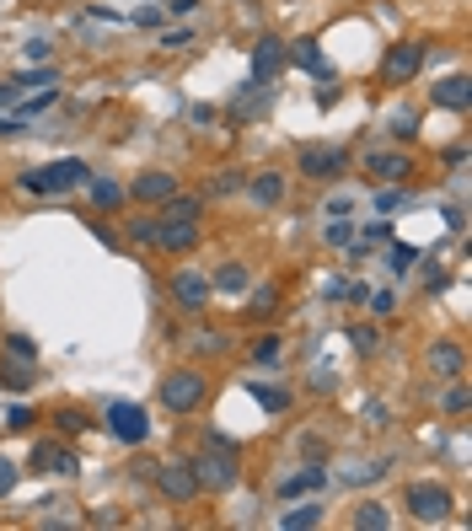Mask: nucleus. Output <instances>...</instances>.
Returning a JSON list of instances; mask_svg holds the SVG:
<instances>
[{"mask_svg":"<svg viewBox=\"0 0 472 531\" xmlns=\"http://www.w3.org/2000/svg\"><path fill=\"white\" fill-rule=\"evenodd\" d=\"M16 483H22V467L0 451V499H11V494H16Z\"/></svg>","mask_w":472,"mask_h":531,"instance_id":"obj_44","label":"nucleus"},{"mask_svg":"<svg viewBox=\"0 0 472 531\" xmlns=\"http://www.w3.org/2000/svg\"><path fill=\"white\" fill-rule=\"evenodd\" d=\"M156 210L172 215V221H204V199H193V193H182V188H177L172 199H162Z\"/></svg>","mask_w":472,"mask_h":531,"instance_id":"obj_29","label":"nucleus"},{"mask_svg":"<svg viewBox=\"0 0 472 531\" xmlns=\"http://www.w3.org/2000/svg\"><path fill=\"white\" fill-rule=\"evenodd\" d=\"M247 354H252V365H274V359H280V333L252 339V344H247Z\"/></svg>","mask_w":472,"mask_h":531,"instance_id":"obj_35","label":"nucleus"},{"mask_svg":"<svg viewBox=\"0 0 472 531\" xmlns=\"http://www.w3.org/2000/svg\"><path fill=\"white\" fill-rule=\"evenodd\" d=\"M328 488V467H317V462H306L300 472H290V477H280V499H306V494H322Z\"/></svg>","mask_w":472,"mask_h":531,"instance_id":"obj_18","label":"nucleus"},{"mask_svg":"<svg viewBox=\"0 0 472 531\" xmlns=\"http://www.w3.org/2000/svg\"><path fill=\"white\" fill-rule=\"evenodd\" d=\"M134 204H162V199H172L177 193V172L172 167H151V172H140L129 188H123Z\"/></svg>","mask_w":472,"mask_h":531,"instance_id":"obj_13","label":"nucleus"},{"mask_svg":"<svg viewBox=\"0 0 472 531\" xmlns=\"http://www.w3.org/2000/svg\"><path fill=\"white\" fill-rule=\"evenodd\" d=\"M193 38H199L193 27H167V33H162V49H167V54H177V49H188Z\"/></svg>","mask_w":472,"mask_h":531,"instance_id":"obj_45","label":"nucleus"},{"mask_svg":"<svg viewBox=\"0 0 472 531\" xmlns=\"http://www.w3.org/2000/svg\"><path fill=\"white\" fill-rule=\"evenodd\" d=\"M354 236H359V231H354V221H349V215L328 221V247H333V252H344V247H349Z\"/></svg>","mask_w":472,"mask_h":531,"instance_id":"obj_37","label":"nucleus"},{"mask_svg":"<svg viewBox=\"0 0 472 531\" xmlns=\"http://www.w3.org/2000/svg\"><path fill=\"white\" fill-rule=\"evenodd\" d=\"M54 103H59V86H38V92H22L11 113H16V118H44Z\"/></svg>","mask_w":472,"mask_h":531,"instance_id":"obj_24","label":"nucleus"},{"mask_svg":"<svg viewBox=\"0 0 472 531\" xmlns=\"http://www.w3.org/2000/svg\"><path fill=\"white\" fill-rule=\"evenodd\" d=\"M33 424H38V413L27 408V403H16V408L5 413V429L11 435H33Z\"/></svg>","mask_w":472,"mask_h":531,"instance_id":"obj_40","label":"nucleus"},{"mask_svg":"<svg viewBox=\"0 0 472 531\" xmlns=\"http://www.w3.org/2000/svg\"><path fill=\"white\" fill-rule=\"evenodd\" d=\"M129 241H145V247H156V221H151V215H134V221H129Z\"/></svg>","mask_w":472,"mask_h":531,"instance_id":"obj_46","label":"nucleus"},{"mask_svg":"<svg viewBox=\"0 0 472 531\" xmlns=\"http://www.w3.org/2000/svg\"><path fill=\"white\" fill-rule=\"evenodd\" d=\"M349 344L359 354H376V349H381V333H376L370 322H359V328H349Z\"/></svg>","mask_w":472,"mask_h":531,"instance_id":"obj_41","label":"nucleus"},{"mask_svg":"<svg viewBox=\"0 0 472 531\" xmlns=\"http://www.w3.org/2000/svg\"><path fill=\"white\" fill-rule=\"evenodd\" d=\"M365 295H370L365 280H344V274L322 280V300H328V306H365Z\"/></svg>","mask_w":472,"mask_h":531,"instance_id":"obj_20","label":"nucleus"},{"mask_svg":"<svg viewBox=\"0 0 472 531\" xmlns=\"http://www.w3.org/2000/svg\"><path fill=\"white\" fill-rule=\"evenodd\" d=\"M241 188H247V199H252L258 210H274V204H285V177H280V172H252L247 182H241Z\"/></svg>","mask_w":472,"mask_h":531,"instance_id":"obj_19","label":"nucleus"},{"mask_svg":"<svg viewBox=\"0 0 472 531\" xmlns=\"http://www.w3.org/2000/svg\"><path fill=\"white\" fill-rule=\"evenodd\" d=\"M38 387V376H33V365H0V392H33Z\"/></svg>","mask_w":472,"mask_h":531,"instance_id":"obj_31","label":"nucleus"},{"mask_svg":"<svg viewBox=\"0 0 472 531\" xmlns=\"http://www.w3.org/2000/svg\"><path fill=\"white\" fill-rule=\"evenodd\" d=\"M446 167L462 172V167H467V145H451V151H446Z\"/></svg>","mask_w":472,"mask_h":531,"instance_id":"obj_56","label":"nucleus"},{"mask_svg":"<svg viewBox=\"0 0 472 531\" xmlns=\"http://www.w3.org/2000/svg\"><path fill=\"white\" fill-rule=\"evenodd\" d=\"M92 236H97V241H103V247H108V252H113V247H118V236L108 231V226H92Z\"/></svg>","mask_w":472,"mask_h":531,"instance_id":"obj_59","label":"nucleus"},{"mask_svg":"<svg viewBox=\"0 0 472 531\" xmlns=\"http://www.w3.org/2000/svg\"><path fill=\"white\" fill-rule=\"evenodd\" d=\"M467 403H472V392H467V381L457 376V387H451V392L440 398V408H446V413H457V418H462V413H467Z\"/></svg>","mask_w":472,"mask_h":531,"instance_id":"obj_42","label":"nucleus"},{"mask_svg":"<svg viewBox=\"0 0 472 531\" xmlns=\"http://www.w3.org/2000/svg\"><path fill=\"white\" fill-rule=\"evenodd\" d=\"M22 54L33 59V64H44V59L54 54V44H49V38H27V49H22Z\"/></svg>","mask_w":472,"mask_h":531,"instance_id":"obj_51","label":"nucleus"},{"mask_svg":"<svg viewBox=\"0 0 472 531\" xmlns=\"http://www.w3.org/2000/svg\"><path fill=\"white\" fill-rule=\"evenodd\" d=\"M92 177V167L81 162V156H64V162H49L44 167V193H70V188H81Z\"/></svg>","mask_w":472,"mask_h":531,"instance_id":"obj_17","label":"nucleus"},{"mask_svg":"<svg viewBox=\"0 0 472 531\" xmlns=\"http://www.w3.org/2000/svg\"><path fill=\"white\" fill-rule=\"evenodd\" d=\"M269 103H274V92L258 86V81H247L231 103H226V118H231V123H258V118L269 113Z\"/></svg>","mask_w":472,"mask_h":531,"instance_id":"obj_14","label":"nucleus"},{"mask_svg":"<svg viewBox=\"0 0 472 531\" xmlns=\"http://www.w3.org/2000/svg\"><path fill=\"white\" fill-rule=\"evenodd\" d=\"M11 86L16 92H38V86H59V70L49 64V70H16L11 75Z\"/></svg>","mask_w":472,"mask_h":531,"instance_id":"obj_33","label":"nucleus"},{"mask_svg":"<svg viewBox=\"0 0 472 531\" xmlns=\"http://www.w3.org/2000/svg\"><path fill=\"white\" fill-rule=\"evenodd\" d=\"M387 472H392V462H365L359 472H344V483H349V488H365V483H381Z\"/></svg>","mask_w":472,"mask_h":531,"instance_id":"obj_36","label":"nucleus"},{"mask_svg":"<svg viewBox=\"0 0 472 531\" xmlns=\"http://www.w3.org/2000/svg\"><path fill=\"white\" fill-rule=\"evenodd\" d=\"M408 182H381V188H376V215H387V221H392V215H403V210H408Z\"/></svg>","mask_w":472,"mask_h":531,"instance_id":"obj_27","label":"nucleus"},{"mask_svg":"<svg viewBox=\"0 0 472 531\" xmlns=\"http://www.w3.org/2000/svg\"><path fill=\"white\" fill-rule=\"evenodd\" d=\"M156 247H162V252H193V247H199V221H172V215H162V221H156Z\"/></svg>","mask_w":472,"mask_h":531,"instance_id":"obj_16","label":"nucleus"},{"mask_svg":"<svg viewBox=\"0 0 472 531\" xmlns=\"http://www.w3.org/2000/svg\"><path fill=\"white\" fill-rule=\"evenodd\" d=\"M365 306H370V317H392V311H398V285L370 290V295H365Z\"/></svg>","mask_w":472,"mask_h":531,"instance_id":"obj_39","label":"nucleus"},{"mask_svg":"<svg viewBox=\"0 0 472 531\" xmlns=\"http://www.w3.org/2000/svg\"><path fill=\"white\" fill-rule=\"evenodd\" d=\"M151 483H156V494L167 505H193L199 499V477H193V462L188 457L182 462H156L151 467Z\"/></svg>","mask_w":472,"mask_h":531,"instance_id":"obj_6","label":"nucleus"},{"mask_svg":"<svg viewBox=\"0 0 472 531\" xmlns=\"http://www.w3.org/2000/svg\"><path fill=\"white\" fill-rule=\"evenodd\" d=\"M0 349H5V359H16V365H38V344L27 333H0Z\"/></svg>","mask_w":472,"mask_h":531,"instance_id":"obj_30","label":"nucleus"},{"mask_svg":"<svg viewBox=\"0 0 472 531\" xmlns=\"http://www.w3.org/2000/svg\"><path fill=\"white\" fill-rule=\"evenodd\" d=\"M446 226H451L457 236L467 231V204H446Z\"/></svg>","mask_w":472,"mask_h":531,"instance_id":"obj_54","label":"nucleus"},{"mask_svg":"<svg viewBox=\"0 0 472 531\" xmlns=\"http://www.w3.org/2000/svg\"><path fill=\"white\" fill-rule=\"evenodd\" d=\"M381 258H387V274L398 280V274H408V269H413V263H418V258H424V252H418L413 241H398V236H392V241L381 247Z\"/></svg>","mask_w":472,"mask_h":531,"instance_id":"obj_26","label":"nucleus"},{"mask_svg":"<svg viewBox=\"0 0 472 531\" xmlns=\"http://www.w3.org/2000/svg\"><path fill=\"white\" fill-rule=\"evenodd\" d=\"M54 424H59V435H64V440H75V435H86V429H92V413H86V408H59Z\"/></svg>","mask_w":472,"mask_h":531,"instance_id":"obj_32","label":"nucleus"},{"mask_svg":"<svg viewBox=\"0 0 472 531\" xmlns=\"http://www.w3.org/2000/svg\"><path fill=\"white\" fill-rule=\"evenodd\" d=\"M339 97H344V86H339L333 75H322V92H317V103H322V108H333Z\"/></svg>","mask_w":472,"mask_h":531,"instance_id":"obj_53","label":"nucleus"},{"mask_svg":"<svg viewBox=\"0 0 472 531\" xmlns=\"http://www.w3.org/2000/svg\"><path fill=\"white\" fill-rule=\"evenodd\" d=\"M285 64H300V70H317V75H328V64H322V49H317V38H295L290 49H285Z\"/></svg>","mask_w":472,"mask_h":531,"instance_id":"obj_28","label":"nucleus"},{"mask_svg":"<svg viewBox=\"0 0 472 531\" xmlns=\"http://www.w3.org/2000/svg\"><path fill=\"white\" fill-rule=\"evenodd\" d=\"M349 521L359 531H387V526H392V510H387L381 499H359V505L349 510Z\"/></svg>","mask_w":472,"mask_h":531,"instance_id":"obj_23","label":"nucleus"},{"mask_svg":"<svg viewBox=\"0 0 472 531\" xmlns=\"http://www.w3.org/2000/svg\"><path fill=\"white\" fill-rule=\"evenodd\" d=\"M162 16H167L162 5H134V16H129V22H134V27H156Z\"/></svg>","mask_w":472,"mask_h":531,"instance_id":"obj_50","label":"nucleus"},{"mask_svg":"<svg viewBox=\"0 0 472 531\" xmlns=\"http://www.w3.org/2000/svg\"><path fill=\"white\" fill-rule=\"evenodd\" d=\"M210 285H215V290H226V295L247 290V269H241V263H221V274H215Z\"/></svg>","mask_w":472,"mask_h":531,"instance_id":"obj_34","label":"nucleus"},{"mask_svg":"<svg viewBox=\"0 0 472 531\" xmlns=\"http://www.w3.org/2000/svg\"><path fill=\"white\" fill-rule=\"evenodd\" d=\"M193 462V477H199V494H231L236 483H241V451H236L231 435H210V446L199 451V457H188Z\"/></svg>","mask_w":472,"mask_h":531,"instance_id":"obj_1","label":"nucleus"},{"mask_svg":"<svg viewBox=\"0 0 472 531\" xmlns=\"http://www.w3.org/2000/svg\"><path fill=\"white\" fill-rule=\"evenodd\" d=\"M429 103H435V108H446V113H467V108H472V75H467V70H451V75L429 81Z\"/></svg>","mask_w":472,"mask_h":531,"instance_id":"obj_10","label":"nucleus"},{"mask_svg":"<svg viewBox=\"0 0 472 531\" xmlns=\"http://www.w3.org/2000/svg\"><path fill=\"white\" fill-rule=\"evenodd\" d=\"M424 59H429V44H424V38H398V44L381 54V81H387V86H408V81H418Z\"/></svg>","mask_w":472,"mask_h":531,"instance_id":"obj_3","label":"nucleus"},{"mask_svg":"<svg viewBox=\"0 0 472 531\" xmlns=\"http://www.w3.org/2000/svg\"><path fill=\"white\" fill-rule=\"evenodd\" d=\"M167 295L177 300V311H204L210 295H215V285H210L204 274H193V269H177L172 280H167Z\"/></svg>","mask_w":472,"mask_h":531,"instance_id":"obj_11","label":"nucleus"},{"mask_svg":"<svg viewBox=\"0 0 472 531\" xmlns=\"http://www.w3.org/2000/svg\"><path fill=\"white\" fill-rule=\"evenodd\" d=\"M322 215H328V221H339V215H354V193H349V188H339V193H328V204H322Z\"/></svg>","mask_w":472,"mask_h":531,"instance_id":"obj_43","label":"nucleus"},{"mask_svg":"<svg viewBox=\"0 0 472 531\" xmlns=\"http://www.w3.org/2000/svg\"><path fill=\"white\" fill-rule=\"evenodd\" d=\"M231 349V339H226V333H215V328H204V333H199V354H226Z\"/></svg>","mask_w":472,"mask_h":531,"instance_id":"obj_47","label":"nucleus"},{"mask_svg":"<svg viewBox=\"0 0 472 531\" xmlns=\"http://www.w3.org/2000/svg\"><path fill=\"white\" fill-rule=\"evenodd\" d=\"M75 467L81 462H75V451L64 440H38L33 446V462H27V472H38V477H70Z\"/></svg>","mask_w":472,"mask_h":531,"instance_id":"obj_12","label":"nucleus"},{"mask_svg":"<svg viewBox=\"0 0 472 531\" xmlns=\"http://www.w3.org/2000/svg\"><path fill=\"white\" fill-rule=\"evenodd\" d=\"M86 193H92V210H118L129 199L123 182H113V177H86Z\"/></svg>","mask_w":472,"mask_h":531,"instance_id":"obj_25","label":"nucleus"},{"mask_svg":"<svg viewBox=\"0 0 472 531\" xmlns=\"http://www.w3.org/2000/svg\"><path fill=\"white\" fill-rule=\"evenodd\" d=\"M274 306H280V290H274V285H263V290H252V300H247V317L258 322V317H269Z\"/></svg>","mask_w":472,"mask_h":531,"instance_id":"obj_38","label":"nucleus"},{"mask_svg":"<svg viewBox=\"0 0 472 531\" xmlns=\"http://www.w3.org/2000/svg\"><path fill=\"white\" fill-rule=\"evenodd\" d=\"M16 188H22V193H44V167H27V172H16Z\"/></svg>","mask_w":472,"mask_h":531,"instance_id":"obj_49","label":"nucleus"},{"mask_svg":"<svg viewBox=\"0 0 472 531\" xmlns=\"http://www.w3.org/2000/svg\"><path fill=\"white\" fill-rule=\"evenodd\" d=\"M359 167L376 177V182H408L413 177V156L408 151H392V145H376V151H365Z\"/></svg>","mask_w":472,"mask_h":531,"instance_id":"obj_8","label":"nucleus"},{"mask_svg":"<svg viewBox=\"0 0 472 531\" xmlns=\"http://www.w3.org/2000/svg\"><path fill=\"white\" fill-rule=\"evenodd\" d=\"M424 365H429L440 381H457V376L467 370V349H462L457 339H435V344L424 349Z\"/></svg>","mask_w":472,"mask_h":531,"instance_id":"obj_15","label":"nucleus"},{"mask_svg":"<svg viewBox=\"0 0 472 531\" xmlns=\"http://www.w3.org/2000/svg\"><path fill=\"white\" fill-rule=\"evenodd\" d=\"M295 167L311 182H339L349 172V145H300L295 151Z\"/></svg>","mask_w":472,"mask_h":531,"instance_id":"obj_5","label":"nucleus"},{"mask_svg":"<svg viewBox=\"0 0 472 531\" xmlns=\"http://www.w3.org/2000/svg\"><path fill=\"white\" fill-rule=\"evenodd\" d=\"M204 398H210L204 370L182 365V370H167V376H162V408L167 413H199L204 408Z\"/></svg>","mask_w":472,"mask_h":531,"instance_id":"obj_2","label":"nucleus"},{"mask_svg":"<svg viewBox=\"0 0 472 531\" xmlns=\"http://www.w3.org/2000/svg\"><path fill=\"white\" fill-rule=\"evenodd\" d=\"M403 510H408L413 521H424V526H435V521H446L451 510H457V499H451V488L446 483H408V494H403Z\"/></svg>","mask_w":472,"mask_h":531,"instance_id":"obj_4","label":"nucleus"},{"mask_svg":"<svg viewBox=\"0 0 472 531\" xmlns=\"http://www.w3.org/2000/svg\"><path fill=\"white\" fill-rule=\"evenodd\" d=\"M280 75H285V38L263 33V38L252 44V75H247V81H258V86H274Z\"/></svg>","mask_w":472,"mask_h":531,"instance_id":"obj_9","label":"nucleus"},{"mask_svg":"<svg viewBox=\"0 0 472 531\" xmlns=\"http://www.w3.org/2000/svg\"><path fill=\"white\" fill-rule=\"evenodd\" d=\"M193 5H199V0H162V11H172V16H188Z\"/></svg>","mask_w":472,"mask_h":531,"instance_id":"obj_58","label":"nucleus"},{"mask_svg":"<svg viewBox=\"0 0 472 531\" xmlns=\"http://www.w3.org/2000/svg\"><path fill=\"white\" fill-rule=\"evenodd\" d=\"M306 526H322V505H317V494L295 499L290 510L280 516V531H306Z\"/></svg>","mask_w":472,"mask_h":531,"instance_id":"obj_21","label":"nucleus"},{"mask_svg":"<svg viewBox=\"0 0 472 531\" xmlns=\"http://www.w3.org/2000/svg\"><path fill=\"white\" fill-rule=\"evenodd\" d=\"M247 398H252L263 413H290V403H295L285 387H269V381H247Z\"/></svg>","mask_w":472,"mask_h":531,"instance_id":"obj_22","label":"nucleus"},{"mask_svg":"<svg viewBox=\"0 0 472 531\" xmlns=\"http://www.w3.org/2000/svg\"><path fill=\"white\" fill-rule=\"evenodd\" d=\"M424 290H429V295L446 290V274H440V269H424Z\"/></svg>","mask_w":472,"mask_h":531,"instance_id":"obj_57","label":"nucleus"},{"mask_svg":"<svg viewBox=\"0 0 472 531\" xmlns=\"http://www.w3.org/2000/svg\"><path fill=\"white\" fill-rule=\"evenodd\" d=\"M365 241H392V221H387V215H376V221L365 226Z\"/></svg>","mask_w":472,"mask_h":531,"instance_id":"obj_52","label":"nucleus"},{"mask_svg":"<svg viewBox=\"0 0 472 531\" xmlns=\"http://www.w3.org/2000/svg\"><path fill=\"white\" fill-rule=\"evenodd\" d=\"M108 435H113L118 446H145L151 440V413L140 408V403H108Z\"/></svg>","mask_w":472,"mask_h":531,"instance_id":"obj_7","label":"nucleus"},{"mask_svg":"<svg viewBox=\"0 0 472 531\" xmlns=\"http://www.w3.org/2000/svg\"><path fill=\"white\" fill-rule=\"evenodd\" d=\"M387 134H392V140H413V134H418V123H413L408 113H398V118H387Z\"/></svg>","mask_w":472,"mask_h":531,"instance_id":"obj_48","label":"nucleus"},{"mask_svg":"<svg viewBox=\"0 0 472 531\" xmlns=\"http://www.w3.org/2000/svg\"><path fill=\"white\" fill-rule=\"evenodd\" d=\"M241 182H247V177H241V172H221V177H215V182H210V193H236Z\"/></svg>","mask_w":472,"mask_h":531,"instance_id":"obj_55","label":"nucleus"}]
</instances>
